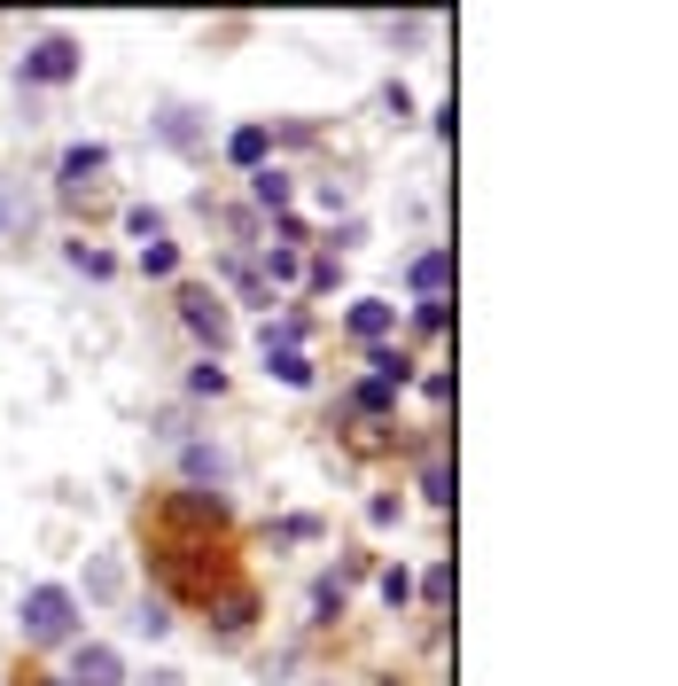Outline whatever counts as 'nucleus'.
<instances>
[{
	"mask_svg": "<svg viewBox=\"0 0 678 686\" xmlns=\"http://www.w3.org/2000/svg\"><path fill=\"white\" fill-rule=\"evenodd\" d=\"M156 577L173 585L180 600H219V593L234 585L226 554H211V546H164V554H156Z\"/></svg>",
	"mask_w": 678,
	"mask_h": 686,
	"instance_id": "1",
	"label": "nucleus"
},
{
	"mask_svg": "<svg viewBox=\"0 0 678 686\" xmlns=\"http://www.w3.org/2000/svg\"><path fill=\"white\" fill-rule=\"evenodd\" d=\"M16 624H24L32 648H55V640L78 632V600H70L63 585H40V593H24V617H16Z\"/></svg>",
	"mask_w": 678,
	"mask_h": 686,
	"instance_id": "2",
	"label": "nucleus"
},
{
	"mask_svg": "<svg viewBox=\"0 0 678 686\" xmlns=\"http://www.w3.org/2000/svg\"><path fill=\"white\" fill-rule=\"evenodd\" d=\"M180 320L211 343V352H226V343H234V312H226L211 289H180Z\"/></svg>",
	"mask_w": 678,
	"mask_h": 686,
	"instance_id": "3",
	"label": "nucleus"
},
{
	"mask_svg": "<svg viewBox=\"0 0 678 686\" xmlns=\"http://www.w3.org/2000/svg\"><path fill=\"white\" fill-rule=\"evenodd\" d=\"M24 78H32V86H63V78H78V47H70L63 32L40 40V47L24 55Z\"/></svg>",
	"mask_w": 678,
	"mask_h": 686,
	"instance_id": "4",
	"label": "nucleus"
},
{
	"mask_svg": "<svg viewBox=\"0 0 678 686\" xmlns=\"http://www.w3.org/2000/svg\"><path fill=\"white\" fill-rule=\"evenodd\" d=\"M102 172H110V148H102V141H78V148L63 156V203H78Z\"/></svg>",
	"mask_w": 678,
	"mask_h": 686,
	"instance_id": "5",
	"label": "nucleus"
},
{
	"mask_svg": "<svg viewBox=\"0 0 678 686\" xmlns=\"http://www.w3.org/2000/svg\"><path fill=\"white\" fill-rule=\"evenodd\" d=\"M63 686H125L118 648H78V663H70V678H63Z\"/></svg>",
	"mask_w": 678,
	"mask_h": 686,
	"instance_id": "6",
	"label": "nucleus"
},
{
	"mask_svg": "<svg viewBox=\"0 0 678 686\" xmlns=\"http://www.w3.org/2000/svg\"><path fill=\"white\" fill-rule=\"evenodd\" d=\"M211 617H219V632L234 640V632H249V617H258V600H249V585H226V593H219V609H211Z\"/></svg>",
	"mask_w": 678,
	"mask_h": 686,
	"instance_id": "7",
	"label": "nucleus"
},
{
	"mask_svg": "<svg viewBox=\"0 0 678 686\" xmlns=\"http://www.w3.org/2000/svg\"><path fill=\"white\" fill-rule=\"evenodd\" d=\"M226 156H234L242 172H258V164H266V125H242V133L226 141Z\"/></svg>",
	"mask_w": 678,
	"mask_h": 686,
	"instance_id": "8",
	"label": "nucleus"
},
{
	"mask_svg": "<svg viewBox=\"0 0 678 686\" xmlns=\"http://www.w3.org/2000/svg\"><path fill=\"white\" fill-rule=\"evenodd\" d=\"M344 617V577H320L312 585V624H335Z\"/></svg>",
	"mask_w": 678,
	"mask_h": 686,
	"instance_id": "9",
	"label": "nucleus"
},
{
	"mask_svg": "<svg viewBox=\"0 0 678 686\" xmlns=\"http://www.w3.org/2000/svg\"><path fill=\"white\" fill-rule=\"evenodd\" d=\"M390 320H398L390 305H359V312H352V335H367V343H382V335H390Z\"/></svg>",
	"mask_w": 678,
	"mask_h": 686,
	"instance_id": "10",
	"label": "nucleus"
},
{
	"mask_svg": "<svg viewBox=\"0 0 678 686\" xmlns=\"http://www.w3.org/2000/svg\"><path fill=\"white\" fill-rule=\"evenodd\" d=\"M390 398H398V383H382V375H367V383L352 390V406H359V413H390Z\"/></svg>",
	"mask_w": 678,
	"mask_h": 686,
	"instance_id": "11",
	"label": "nucleus"
},
{
	"mask_svg": "<svg viewBox=\"0 0 678 686\" xmlns=\"http://www.w3.org/2000/svg\"><path fill=\"white\" fill-rule=\"evenodd\" d=\"M141 274H156V281L180 274V250H173V242H141Z\"/></svg>",
	"mask_w": 678,
	"mask_h": 686,
	"instance_id": "12",
	"label": "nucleus"
},
{
	"mask_svg": "<svg viewBox=\"0 0 678 686\" xmlns=\"http://www.w3.org/2000/svg\"><path fill=\"white\" fill-rule=\"evenodd\" d=\"M413 289H421V297H437V289H445V250L413 257Z\"/></svg>",
	"mask_w": 678,
	"mask_h": 686,
	"instance_id": "13",
	"label": "nucleus"
},
{
	"mask_svg": "<svg viewBox=\"0 0 678 686\" xmlns=\"http://www.w3.org/2000/svg\"><path fill=\"white\" fill-rule=\"evenodd\" d=\"M266 359H274V375H281L289 390H304V383H312V367H304V352H266Z\"/></svg>",
	"mask_w": 678,
	"mask_h": 686,
	"instance_id": "14",
	"label": "nucleus"
},
{
	"mask_svg": "<svg viewBox=\"0 0 678 686\" xmlns=\"http://www.w3.org/2000/svg\"><path fill=\"white\" fill-rule=\"evenodd\" d=\"M421 328L445 335V328H453V305H445V297H421Z\"/></svg>",
	"mask_w": 678,
	"mask_h": 686,
	"instance_id": "15",
	"label": "nucleus"
},
{
	"mask_svg": "<svg viewBox=\"0 0 678 686\" xmlns=\"http://www.w3.org/2000/svg\"><path fill=\"white\" fill-rule=\"evenodd\" d=\"M258 203H266V211L289 203V180H281V172H258Z\"/></svg>",
	"mask_w": 678,
	"mask_h": 686,
	"instance_id": "16",
	"label": "nucleus"
},
{
	"mask_svg": "<svg viewBox=\"0 0 678 686\" xmlns=\"http://www.w3.org/2000/svg\"><path fill=\"white\" fill-rule=\"evenodd\" d=\"M382 600H390V609H405V600H413V577H405V569H382Z\"/></svg>",
	"mask_w": 678,
	"mask_h": 686,
	"instance_id": "17",
	"label": "nucleus"
},
{
	"mask_svg": "<svg viewBox=\"0 0 678 686\" xmlns=\"http://www.w3.org/2000/svg\"><path fill=\"white\" fill-rule=\"evenodd\" d=\"M70 266L87 274V281H110V257H102V250H70Z\"/></svg>",
	"mask_w": 678,
	"mask_h": 686,
	"instance_id": "18",
	"label": "nucleus"
},
{
	"mask_svg": "<svg viewBox=\"0 0 678 686\" xmlns=\"http://www.w3.org/2000/svg\"><path fill=\"white\" fill-rule=\"evenodd\" d=\"M266 274L274 281H297V250H266Z\"/></svg>",
	"mask_w": 678,
	"mask_h": 686,
	"instance_id": "19",
	"label": "nucleus"
},
{
	"mask_svg": "<svg viewBox=\"0 0 678 686\" xmlns=\"http://www.w3.org/2000/svg\"><path fill=\"white\" fill-rule=\"evenodd\" d=\"M133 624H141V632H148V640H164V632H173V617H164V609H156V600H148V609H141V617H133Z\"/></svg>",
	"mask_w": 678,
	"mask_h": 686,
	"instance_id": "20",
	"label": "nucleus"
},
{
	"mask_svg": "<svg viewBox=\"0 0 678 686\" xmlns=\"http://www.w3.org/2000/svg\"><path fill=\"white\" fill-rule=\"evenodd\" d=\"M188 383H196V390H203V398H219V390H226V375H219V367H211V359H203V367H196V375H188Z\"/></svg>",
	"mask_w": 678,
	"mask_h": 686,
	"instance_id": "21",
	"label": "nucleus"
},
{
	"mask_svg": "<svg viewBox=\"0 0 678 686\" xmlns=\"http://www.w3.org/2000/svg\"><path fill=\"white\" fill-rule=\"evenodd\" d=\"M55 686H63V678H55Z\"/></svg>",
	"mask_w": 678,
	"mask_h": 686,
	"instance_id": "22",
	"label": "nucleus"
}]
</instances>
